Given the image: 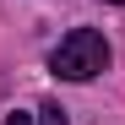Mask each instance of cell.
Listing matches in <instances>:
<instances>
[{
	"instance_id": "obj_1",
	"label": "cell",
	"mask_w": 125,
	"mask_h": 125,
	"mask_svg": "<svg viewBox=\"0 0 125 125\" xmlns=\"http://www.w3.org/2000/svg\"><path fill=\"white\" fill-rule=\"evenodd\" d=\"M103 65H109V44H103V33H93V27L65 33L60 49L49 54V71H54L60 82H93Z\"/></svg>"
},
{
	"instance_id": "obj_2",
	"label": "cell",
	"mask_w": 125,
	"mask_h": 125,
	"mask_svg": "<svg viewBox=\"0 0 125 125\" xmlns=\"http://www.w3.org/2000/svg\"><path fill=\"white\" fill-rule=\"evenodd\" d=\"M38 125H65V109H60V103H44V109H38Z\"/></svg>"
},
{
	"instance_id": "obj_3",
	"label": "cell",
	"mask_w": 125,
	"mask_h": 125,
	"mask_svg": "<svg viewBox=\"0 0 125 125\" xmlns=\"http://www.w3.org/2000/svg\"><path fill=\"white\" fill-rule=\"evenodd\" d=\"M6 125H38V114H6Z\"/></svg>"
},
{
	"instance_id": "obj_4",
	"label": "cell",
	"mask_w": 125,
	"mask_h": 125,
	"mask_svg": "<svg viewBox=\"0 0 125 125\" xmlns=\"http://www.w3.org/2000/svg\"><path fill=\"white\" fill-rule=\"evenodd\" d=\"M109 6H125V0H109Z\"/></svg>"
}]
</instances>
